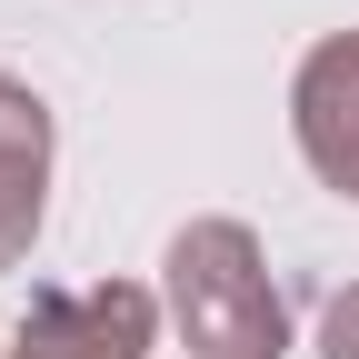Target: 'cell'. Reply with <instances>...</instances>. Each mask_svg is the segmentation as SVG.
I'll return each instance as SVG.
<instances>
[{"label":"cell","mask_w":359,"mask_h":359,"mask_svg":"<svg viewBox=\"0 0 359 359\" xmlns=\"http://www.w3.org/2000/svg\"><path fill=\"white\" fill-rule=\"evenodd\" d=\"M160 269H170V320L190 339V359H280L290 349V309L240 219H190Z\"/></svg>","instance_id":"6da1fadb"},{"label":"cell","mask_w":359,"mask_h":359,"mask_svg":"<svg viewBox=\"0 0 359 359\" xmlns=\"http://www.w3.org/2000/svg\"><path fill=\"white\" fill-rule=\"evenodd\" d=\"M150 339H160V299L130 280L40 290L20 309V349H40V359H150Z\"/></svg>","instance_id":"7a4b0ae2"},{"label":"cell","mask_w":359,"mask_h":359,"mask_svg":"<svg viewBox=\"0 0 359 359\" xmlns=\"http://www.w3.org/2000/svg\"><path fill=\"white\" fill-rule=\"evenodd\" d=\"M290 130H299V160L320 170L339 200H359V30H330L320 50L299 60Z\"/></svg>","instance_id":"3957f363"},{"label":"cell","mask_w":359,"mask_h":359,"mask_svg":"<svg viewBox=\"0 0 359 359\" xmlns=\"http://www.w3.org/2000/svg\"><path fill=\"white\" fill-rule=\"evenodd\" d=\"M40 200H50V110H40V90L0 80V269L30 259Z\"/></svg>","instance_id":"277c9868"},{"label":"cell","mask_w":359,"mask_h":359,"mask_svg":"<svg viewBox=\"0 0 359 359\" xmlns=\"http://www.w3.org/2000/svg\"><path fill=\"white\" fill-rule=\"evenodd\" d=\"M320 359H359V290L330 299V320H320Z\"/></svg>","instance_id":"5b68a950"},{"label":"cell","mask_w":359,"mask_h":359,"mask_svg":"<svg viewBox=\"0 0 359 359\" xmlns=\"http://www.w3.org/2000/svg\"><path fill=\"white\" fill-rule=\"evenodd\" d=\"M11 359H40V349H11Z\"/></svg>","instance_id":"8992f818"}]
</instances>
